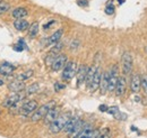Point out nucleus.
I'll use <instances>...</instances> for the list:
<instances>
[{
    "label": "nucleus",
    "mask_w": 147,
    "mask_h": 138,
    "mask_svg": "<svg viewBox=\"0 0 147 138\" xmlns=\"http://www.w3.org/2000/svg\"><path fill=\"white\" fill-rule=\"evenodd\" d=\"M69 118H70V113H69V112L59 115V117H58L53 122H51V123L49 125V126H50V127H49L50 133H52V134H58V133H60L61 130H63V128H65L67 121L69 120Z\"/></svg>",
    "instance_id": "f257e3e1"
},
{
    "label": "nucleus",
    "mask_w": 147,
    "mask_h": 138,
    "mask_svg": "<svg viewBox=\"0 0 147 138\" xmlns=\"http://www.w3.org/2000/svg\"><path fill=\"white\" fill-rule=\"evenodd\" d=\"M55 107V101H50V102H47L41 107H37V109L32 113L31 116V120L33 122H36V121H40L41 119H43L45 117V115Z\"/></svg>",
    "instance_id": "f03ea898"
},
{
    "label": "nucleus",
    "mask_w": 147,
    "mask_h": 138,
    "mask_svg": "<svg viewBox=\"0 0 147 138\" xmlns=\"http://www.w3.org/2000/svg\"><path fill=\"white\" fill-rule=\"evenodd\" d=\"M77 70H78V65L75 61H69L67 62V64L65 65V68L62 69V80L65 81H70L74 76L76 75L77 73Z\"/></svg>",
    "instance_id": "7ed1b4c3"
},
{
    "label": "nucleus",
    "mask_w": 147,
    "mask_h": 138,
    "mask_svg": "<svg viewBox=\"0 0 147 138\" xmlns=\"http://www.w3.org/2000/svg\"><path fill=\"white\" fill-rule=\"evenodd\" d=\"M121 68H122V73L123 75H128L130 72L132 71V57L130 55V53L125 52L122 54L121 57Z\"/></svg>",
    "instance_id": "20e7f679"
},
{
    "label": "nucleus",
    "mask_w": 147,
    "mask_h": 138,
    "mask_svg": "<svg viewBox=\"0 0 147 138\" xmlns=\"http://www.w3.org/2000/svg\"><path fill=\"white\" fill-rule=\"evenodd\" d=\"M37 107H38V104H37V102L35 100H28L25 104H22L20 110H19V113L22 116H30L31 113H33L36 110Z\"/></svg>",
    "instance_id": "39448f33"
},
{
    "label": "nucleus",
    "mask_w": 147,
    "mask_h": 138,
    "mask_svg": "<svg viewBox=\"0 0 147 138\" xmlns=\"http://www.w3.org/2000/svg\"><path fill=\"white\" fill-rule=\"evenodd\" d=\"M119 68L118 65H113L112 69L109 71V88H108V91H114L115 90V86H117V82H118V79H119Z\"/></svg>",
    "instance_id": "423d86ee"
},
{
    "label": "nucleus",
    "mask_w": 147,
    "mask_h": 138,
    "mask_svg": "<svg viewBox=\"0 0 147 138\" xmlns=\"http://www.w3.org/2000/svg\"><path fill=\"white\" fill-rule=\"evenodd\" d=\"M67 62H68L67 56L65 54H59L55 57V61L52 62L51 69H52V71H55V72H58V71H60V70H62L65 68V65L67 64Z\"/></svg>",
    "instance_id": "0eeeda50"
},
{
    "label": "nucleus",
    "mask_w": 147,
    "mask_h": 138,
    "mask_svg": "<svg viewBox=\"0 0 147 138\" xmlns=\"http://www.w3.org/2000/svg\"><path fill=\"white\" fill-rule=\"evenodd\" d=\"M23 98H24V96L19 92V93H13V94H10L9 97H7L6 99H5V101H3V107H6V108H10V107H13V105H15L16 104H18L22 100H23Z\"/></svg>",
    "instance_id": "6e6552de"
},
{
    "label": "nucleus",
    "mask_w": 147,
    "mask_h": 138,
    "mask_svg": "<svg viewBox=\"0 0 147 138\" xmlns=\"http://www.w3.org/2000/svg\"><path fill=\"white\" fill-rule=\"evenodd\" d=\"M26 89L25 86V82L24 81H19V80H15V81H11L9 84H8V90L13 93H19V92H23L24 90Z\"/></svg>",
    "instance_id": "1a4fd4ad"
},
{
    "label": "nucleus",
    "mask_w": 147,
    "mask_h": 138,
    "mask_svg": "<svg viewBox=\"0 0 147 138\" xmlns=\"http://www.w3.org/2000/svg\"><path fill=\"white\" fill-rule=\"evenodd\" d=\"M126 88H127V80H126L125 75L123 76H119L118 82H117V86H115V90H114L115 91V94L118 97L123 96L125 92H126Z\"/></svg>",
    "instance_id": "9d476101"
},
{
    "label": "nucleus",
    "mask_w": 147,
    "mask_h": 138,
    "mask_svg": "<svg viewBox=\"0 0 147 138\" xmlns=\"http://www.w3.org/2000/svg\"><path fill=\"white\" fill-rule=\"evenodd\" d=\"M88 66H86L85 64H82L76 73L77 76V86H80L83 83H85V79H86V73H87Z\"/></svg>",
    "instance_id": "9b49d317"
},
{
    "label": "nucleus",
    "mask_w": 147,
    "mask_h": 138,
    "mask_svg": "<svg viewBox=\"0 0 147 138\" xmlns=\"http://www.w3.org/2000/svg\"><path fill=\"white\" fill-rule=\"evenodd\" d=\"M59 115H60L59 108H58V107L52 108V109L45 115V117L43 118V119H44V123H45V125H50L51 122H53V121L59 117Z\"/></svg>",
    "instance_id": "f8f14e48"
},
{
    "label": "nucleus",
    "mask_w": 147,
    "mask_h": 138,
    "mask_svg": "<svg viewBox=\"0 0 147 138\" xmlns=\"http://www.w3.org/2000/svg\"><path fill=\"white\" fill-rule=\"evenodd\" d=\"M98 134V130L97 129H93L91 126H85L84 130L77 136L76 138H95Z\"/></svg>",
    "instance_id": "ddd939ff"
},
{
    "label": "nucleus",
    "mask_w": 147,
    "mask_h": 138,
    "mask_svg": "<svg viewBox=\"0 0 147 138\" xmlns=\"http://www.w3.org/2000/svg\"><path fill=\"white\" fill-rule=\"evenodd\" d=\"M85 126H86V123H85V121L82 120V119H79V120L77 121V123L75 125V127L73 128V130L68 134V137L69 138H76L83 130H84V128H85Z\"/></svg>",
    "instance_id": "4468645a"
},
{
    "label": "nucleus",
    "mask_w": 147,
    "mask_h": 138,
    "mask_svg": "<svg viewBox=\"0 0 147 138\" xmlns=\"http://www.w3.org/2000/svg\"><path fill=\"white\" fill-rule=\"evenodd\" d=\"M101 78H102V71L97 68L96 72H95V75H94V78H93L92 83H91V86H88V89H90V91H91V92H95V91L100 88Z\"/></svg>",
    "instance_id": "2eb2a0df"
},
{
    "label": "nucleus",
    "mask_w": 147,
    "mask_h": 138,
    "mask_svg": "<svg viewBox=\"0 0 147 138\" xmlns=\"http://www.w3.org/2000/svg\"><path fill=\"white\" fill-rule=\"evenodd\" d=\"M15 69H16L15 65H13L8 62H3V63L0 64V74L3 75V76H9L14 73Z\"/></svg>",
    "instance_id": "dca6fc26"
},
{
    "label": "nucleus",
    "mask_w": 147,
    "mask_h": 138,
    "mask_svg": "<svg viewBox=\"0 0 147 138\" xmlns=\"http://www.w3.org/2000/svg\"><path fill=\"white\" fill-rule=\"evenodd\" d=\"M140 76L138 74H135L131 76V81H130V90L132 93H138L140 91Z\"/></svg>",
    "instance_id": "f3484780"
},
{
    "label": "nucleus",
    "mask_w": 147,
    "mask_h": 138,
    "mask_svg": "<svg viewBox=\"0 0 147 138\" xmlns=\"http://www.w3.org/2000/svg\"><path fill=\"white\" fill-rule=\"evenodd\" d=\"M14 27H15V29L18 31V32H25L26 29H28L30 24H28V21H27L26 19H24V18L15 19V21H14Z\"/></svg>",
    "instance_id": "a211bd4d"
},
{
    "label": "nucleus",
    "mask_w": 147,
    "mask_h": 138,
    "mask_svg": "<svg viewBox=\"0 0 147 138\" xmlns=\"http://www.w3.org/2000/svg\"><path fill=\"white\" fill-rule=\"evenodd\" d=\"M108 112H109L110 115H112L115 119H119V120H126V119H127V115L120 112L118 107H110V108L108 109Z\"/></svg>",
    "instance_id": "6ab92c4d"
},
{
    "label": "nucleus",
    "mask_w": 147,
    "mask_h": 138,
    "mask_svg": "<svg viewBox=\"0 0 147 138\" xmlns=\"http://www.w3.org/2000/svg\"><path fill=\"white\" fill-rule=\"evenodd\" d=\"M100 88H101V92H102L103 94L108 91V88H109V71H108V72L102 73Z\"/></svg>",
    "instance_id": "aec40b11"
},
{
    "label": "nucleus",
    "mask_w": 147,
    "mask_h": 138,
    "mask_svg": "<svg viewBox=\"0 0 147 138\" xmlns=\"http://www.w3.org/2000/svg\"><path fill=\"white\" fill-rule=\"evenodd\" d=\"M11 15H13V17L15 18V19H20V18L26 17V16L28 15V11H27V9L24 8V7H17V8H15V9L13 10Z\"/></svg>",
    "instance_id": "412c9836"
},
{
    "label": "nucleus",
    "mask_w": 147,
    "mask_h": 138,
    "mask_svg": "<svg viewBox=\"0 0 147 138\" xmlns=\"http://www.w3.org/2000/svg\"><path fill=\"white\" fill-rule=\"evenodd\" d=\"M62 34H63V31L62 29H58L57 32H55L53 34L48 38V45H55L57 43H59V40H60Z\"/></svg>",
    "instance_id": "4be33fe9"
},
{
    "label": "nucleus",
    "mask_w": 147,
    "mask_h": 138,
    "mask_svg": "<svg viewBox=\"0 0 147 138\" xmlns=\"http://www.w3.org/2000/svg\"><path fill=\"white\" fill-rule=\"evenodd\" d=\"M97 70V66L96 65H92V66H88V70H87V73H86V79H85V83H86V86H91L93 81V78L95 75V72Z\"/></svg>",
    "instance_id": "5701e85b"
},
{
    "label": "nucleus",
    "mask_w": 147,
    "mask_h": 138,
    "mask_svg": "<svg viewBox=\"0 0 147 138\" xmlns=\"http://www.w3.org/2000/svg\"><path fill=\"white\" fill-rule=\"evenodd\" d=\"M78 120H79V118H78V117H70V118H69V120L67 121V123H66L65 128H63V131L68 135V134L73 130V128L75 127V125L77 123V121Z\"/></svg>",
    "instance_id": "b1692460"
},
{
    "label": "nucleus",
    "mask_w": 147,
    "mask_h": 138,
    "mask_svg": "<svg viewBox=\"0 0 147 138\" xmlns=\"http://www.w3.org/2000/svg\"><path fill=\"white\" fill-rule=\"evenodd\" d=\"M38 33V23H33L30 27H28V36L31 37V38H34L35 36L37 35Z\"/></svg>",
    "instance_id": "393cba45"
},
{
    "label": "nucleus",
    "mask_w": 147,
    "mask_h": 138,
    "mask_svg": "<svg viewBox=\"0 0 147 138\" xmlns=\"http://www.w3.org/2000/svg\"><path fill=\"white\" fill-rule=\"evenodd\" d=\"M32 75H33V70H27V71L22 72L20 74H18L16 79L19 80V81H26V80H28Z\"/></svg>",
    "instance_id": "a878e982"
},
{
    "label": "nucleus",
    "mask_w": 147,
    "mask_h": 138,
    "mask_svg": "<svg viewBox=\"0 0 147 138\" xmlns=\"http://www.w3.org/2000/svg\"><path fill=\"white\" fill-rule=\"evenodd\" d=\"M40 90V86H38V83H32L30 86H27L26 88V94L27 96H31V94H34V93H36L37 91Z\"/></svg>",
    "instance_id": "bb28decb"
},
{
    "label": "nucleus",
    "mask_w": 147,
    "mask_h": 138,
    "mask_svg": "<svg viewBox=\"0 0 147 138\" xmlns=\"http://www.w3.org/2000/svg\"><path fill=\"white\" fill-rule=\"evenodd\" d=\"M111 136V130L109 128H103L98 130V134L95 138H110Z\"/></svg>",
    "instance_id": "cd10ccee"
},
{
    "label": "nucleus",
    "mask_w": 147,
    "mask_h": 138,
    "mask_svg": "<svg viewBox=\"0 0 147 138\" xmlns=\"http://www.w3.org/2000/svg\"><path fill=\"white\" fill-rule=\"evenodd\" d=\"M140 84H142V88H143L144 92L147 94V73L140 76Z\"/></svg>",
    "instance_id": "c85d7f7f"
},
{
    "label": "nucleus",
    "mask_w": 147,
    "mask_h": 138,
    "mask_svg": "<svg viewBox=\"0 0 147 138\" xmlns=\"http://www.w3.org/2000/svg\"><path fill=\"white\" fill-rule=\"evenodd\" d=\"M8 9H9V5H8L7 2L1 1V2H0V15H2V14H5V13H7V11H8Z\"/></svg>",
    "instance_id": "c756f323"
},
{
    "label": "nucleus",
    "mask_w": 147,
    "mask_h": 138,
    "mask_svg": "<svg viewBox=\"0 0 147 138\" xmlns=\"http://www.w3.org/2000/svg\"><path fill=\"white\" fill-rule=\"evenodd\" d=\"M105 14L107 15H113L114 14V6L113 5H108L105 7Z\"/></svg>",
    "instance_id": "7c9ffc66"
},
{
    "label": "nucleus",
    "mask_w": 147,
    "mask_h": 138,
    "mask_svg": "<svg viewBox=\"0 0 147 138\" xmlns=\"http://www.w3.org/2000/svg\"><path fill=\"white\" fill-rule=\"evenodd\" d=\"M66 88L65 84H62V83H60V82H55V91H60V90H63Z\"/></svg>",
    "instance_id": "2f4dec72"
},
{
    "label": "nucleus",
    "mask_w": 147,
    "mask_h": 138,
    "mask_svg": "<svg viewBox=\"0 0 147 138\" xmlns=\"http://www.w3.org/2000/svg\"><path fill=\"white\" fill-rule=\"evenodd\" d=\"M77 5L80 7H87L88 6V0H77Z\"/></svg>",
    "instance_id": "473e14b6"
},
{
    "label": "nucleus",
    "mask_w": 147,
    "mask_h": 138,
    "mask_svg": "<svg viewBox=\"0 0 147 138\" xmlns=\"http://www.w3.org/2000/svg\"><path fill=\"white\" fill-rule=\"evenodd\" d=\"M98 109H100V111H102V112H108L109 107H108V105H105V104H101Z\"/></svg>",
    "instance_id": "72a5a7b5"
},
{
    "label": "nucleus",
    "mask_w": 147,
    "mask_h": 138,
    "mask_svg": "<svg viewBox=\"0 0 147 138\" xmlns=\"http://www.w3.org/2000/svg\"><path fill=\"white\" fill-rule=\"evenodd\" d=\"M53 23H55V21H53V20H51V21H50L49 24H47V25L44 26V29H48V28H49V26H50V25H52Z\"/></svg>",
    "instance_id": "f704fd0d"
},
{
    "label": "nucleus",
    "mask_w": 147,
    "mask_h": 138,
    "mask_svg": "<svg viewBox=\"0 0 147 138\" xmlns=\"http://www.w3.org/2000/svg\"><path fill=\"white\" fill-rule=\"evenodd\" d=\"M2 84H3V82H2V80L0 79V86H2Z\"/></svg>",
    "instance_id": "c9c22d12"
},
{
    "label": "nucleus",
    "mask_w": 147,
    "mask_h": 138,
    "mask_svg": "<svg viewBox=\"0 0 147 138\" xmlns=\"http://www.w3.org/2000/svg\"><path fill=\"white\" fill-rule=\"evenodd\" d=\"M145 52H146V54H147V46L145 47Z\"/></svg>",
    "instance_id": "e433bc0d"
}]
</instances>
